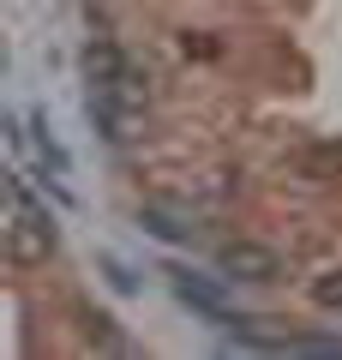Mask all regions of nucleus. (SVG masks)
Listing matches in <instances>:
<instances>
[{"instance_id":"obj_5","label":"nucleus","mask_w":342,"mask_h":360,"mask_svg":"<svg viewBox=\"0 0 342 360\" xmlns=\"http://www.w3.org/2000/svg\"><path fill=\"white\" fill-rule=\"evenodd\" d=\"M37 150H42V162H49L61 180L72 174V162H66V150H61V139H54V127H49V120H37Z\"/></svg>"},{"instance_id":"obj_6","label":"nucleus","mask_w":342,"mask_h":360,"mask_svg":"<svg viewBox=\"0 0 342 360\" xmlns=\"http://www.w3.org/2000/svg\"><path fill=\"white\" fill-rule=\"evenodd\" d=\"M90 342H96V348H108V354H120V348H127V342H120V330H114V319H108V312H90Z\"/></svg>"},{"instance_id":"obj_7","label":"nucleus","mask_w":342,"mask_h":360,"mask_svg":"<svg viewBox=\"0 0 342 360\" xmlns=\"http://www.w3.org/2000/svg\"><path fill=\"white\" fill-rule=\"evenodd\" d=\"M312 300H318V307H330V312H342V270L318 276V283H312Z\"/></svg>"},{"instance_id":"obj_3","label":"nucleus","mask_w":342,"mask_h":360,"mask_svg":"<svg viewBox=\"0 0 342 360\" xmlns=\"http://www.w3.org/2000/svg\"><path fill=\"white\" fill-rule=\"evenodd\" d=\"M168 283H175V295L186 300L192 312H204L210 324H234V312H228V295L210 283V276H198V270H168Z\"/></svg>"},{"instance_id":"obj_4","label":"nucleus","mask_w":342,"mask_h":360,"mask_svg":"<svg viewBox=\"0 0 342 360\" xmlns=\"http://www.w3.org/2000/svg\"><path fill=\"white\" fill-rule=\"evenodd\" d=\"M139 222L156 234V240H192V222L180 217V210H168V205H144Z\"/></svg>"},{"instance_id":"obj_8","label":"nucleus","mask_w":342,"mask_h":360,"mask_svg":"<svg viewBox=\"0 0 342 360\" xmlns=\"http://www.w3.org/2000/svg\"><path fill=\"white\" fill-rule=\"evenodd\" d=\"M102 270H108V283L120 288V295H132V288H139V283L127 276V264H120V258H102Z\"/></svg>"},{"instance_id":"obj_2","label":"nucleus","mask_w":342,"mask_h":360,"mask_svg":"<svg viewBox=\"0 0 342 360\" xmlns=\"http://www.w3.org/2000/svg\"><path fill=\"white\" fill-rule=\"evenodd\" d=\"M222 276H228V283H277V276H282V258L270 252V246L234 240V246H222Z\"/></svg>"},{"instance_id":"obj_1","label":"nucleus","mask_w":342,"mask_h":360,"mask_svg":"<svg viewBox=\"0 0 342 360\" xmlns=\"http://www.w3.org/2000/svg\"><path fill=\"white\" fill-rule=\"evenodd\" d=\"M6 198H13V210H6V252H13V264H42V258H54V246H61V229H54V217L30 198V180L6 174Z\"/></svg>"}]
</instances>
